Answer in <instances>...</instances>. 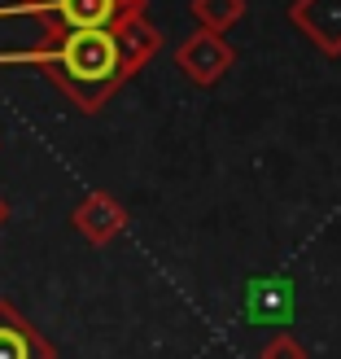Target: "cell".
I'll return each mask as SVG.
<instances>
[{"mask_svg":"<svg viewBox=\"0 0 341 359\" xmlns=\"http://www.w3.org/2000/svg\"><path fill=\"white\" fill-rule=\"evenodd\" d=\"M158 53L162 31L145 13L92 31H44L35 48H0V66H31L75 105L79 114H101L123 83H132Z\"/></svg>","mask_w":341,"mask_h":359,"instance_id":"obj_1","label":"cell"},{"mask_svg":"<svg viewBox=\"0 0 341 359\" xmlns=\"http://www.w3.org/2000/svg\"><path fill=\"white\" fill-rule=\"evenodd\" d=\"M149 0H9L0 5V18H31L44 31H92L140 18Z\"/></svg>","mask_w":341,"mask_h":359,"instance_id":"obj_2","label":"cell"},{"mask_svg":"<svg viewBox=\"0 0 341 359\" xmlns=\"http://www.w3.org/2000/svg\"><path fill=\"white\" fill-rule=\"evenodd\" d=\"M175 66L179 75L197 88H214L232 66H237V48L228 44V35H214V31H202L197 27L193 35H184L175 48Z\"/></svg>","mask_w":341,"mask_h":359,"instance_id":"obj_3","label":"cell"},{"mask_svg":"<svg viewBox=\"0 0 341 359\" xmlns=\"http://www.w3.org/2000/svg\"><path fill=\"white\" fill-rule=\"evenodd\" d=\"M127 224H132L127 206H123L114 193H105V189L83 193L79 206L70 210V228H75L88 245H110V241H118L123 232H127Z\"/></svg>","mask_w":341,"mask_h":359,"instance_id":"obj_4","label":"cell"},{"mask_svg":"<svg viewBox=\"0 0 341 359\" xmlns=\"http://www.w3.org/2000/svg\"><path fill=\"white\" fill-rule=\"evenodd\" d=\"M293 307H298V298H293V285L284 280V276H254L245 285V325H267V329H284L293 320Z\"/></svg>","mask_w":341,"mask_h":359,"instance_id":"obj_5","label":"cell"},{"mask_svg":"<svg viewBox=\"0 0 341 359\" xmlns=\"http://www.w3.org/2000/svg\"><path fill=\"white\" fill-rule=\"evenodd\" d=\"M284 18H289V27L307 35L324 57H341V0H293V5L284 9Z\"/></svg>","mask_w":341,"mask_h":359,"instance_id":"obj_6","label":"cell"},{"mask_svg":"<svg viewBox=\"0 0 341 359\" xmlns=\"http://www.w3.org/2000/svg\"><path fill=\"white\" fill-rule=\"evenodd\" d=\"M0 359H57V346L9 298H0Z\"/></svg>","mask_w":341,"mask_h":359,"instance_id":"obj_7","label":"cell"},{"mask_svg":"<svg viewBox=\"0 0 341 359\" xmlns=\"http://www.w3.org/2000/svg\"><path fill=\"white\" fill-rule=\"evenodd\" d=\"M188 13H193V22L202 31L223 35L249 13V0H188Z\"/></svg>","mask_w":341,"mask_h":359,"instance_id":"obj_8","label":"cell"},{"mask_svg":"<svg viewBox=\"0 0 341 359\" xmlns=\"http://www.w3.org/2000/svg\"><path fill=\"white\" fill-rule=\"evenodd\" d=\"M258 359H307V346H302L293 333H276L272 342L258 351Z\"/></svg>","mask_w":341,"mask_h":359,"instance_id":"obj_9","label":"cell"},{"mask_svg":"<svg viewBox=\"0 0 341 359\" xmlns=\"http://www.w3.org/2000/svg\"><path fill=\"white\" fill-rule=\"evenodd\" d=\"M5 224H9V202L0 197V228H5Z\"/></svg>","mask_w":341,"mask_h":359,"instance_id":"obj_10","label":"cell"}]
</instances>
